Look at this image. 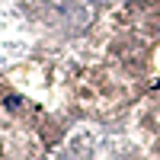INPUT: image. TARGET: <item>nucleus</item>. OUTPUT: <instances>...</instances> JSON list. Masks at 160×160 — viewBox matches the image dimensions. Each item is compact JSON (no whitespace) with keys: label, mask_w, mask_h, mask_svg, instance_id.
Here are the masks:
<instances>
[]
</instances>
